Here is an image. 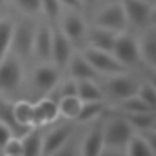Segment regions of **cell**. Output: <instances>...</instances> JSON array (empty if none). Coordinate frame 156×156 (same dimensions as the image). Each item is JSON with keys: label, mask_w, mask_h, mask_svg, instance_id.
Wrapping results in <instances>:
<instances>
[{"label": "cell", "mask_w": 156, "mask_h": 156, "mask_svg": "<svg viewBox=\"0 0 156 156\" xmlns=\"http://www.w3.org/2000/svg\"><path fill=\"white\" fill-rule=\"evenodd\" d=\"M135 132L136 130L128 123L127 119L117 113H113V116L104 123V150L107 147L115 151L123 150L124 152L128 140Z\"/></svg>", "instance_id": "6da1fadb"}, {"label": "cell", "mask_w": 156, "mask_h": 156, "mask_svg": "<svg viewBox=\"0 0 156 156\" xmlns=\"http://www.w3.org/2000/svg\"><path fill=\"white\" fill-rule=\"evenodd\" d=\"M80 54L88 60V62L93 66V68L98 73L112 76V74L124 73L127 71V67L122 65L112 55V52L99 50V49H95L88 45L87 48L80 50Z\"/></svg>", "instance_id": "7a4b0ae2"}, {"label": "cell", "mask_w": 156, "mask_h": 156, "mask_svg": "<svg viewBox=\"0 0 156 156\" xmlns=\"http://www.w3.org/2000/svg\"><path fill=\"white\" fill-rule=\"evenodd\" d=\"M112 55L126 67L135 65L138 61H140L138 39H135L132 34L124 30L117 33L112 49Z\"/></svg>", "instance_id": "3957f363"}, {"label": "cell", "mask_w": 156, "mask_h": 156, "mask_svg": "<svg viewBox=\"0 0 156 156\" xmlns=\"http://www.w3.org/2000/svg\"><path fill=\"white\" fill-rule=\"evenodd\" d=\"M128 20L121 1L105 6L95 17L94 26L102 27L113 32H123L128 26Z\"/></svg>", "instance_id": "277c9868"}, {"label": "cell", "mask_w": 156, "mask_h": 156, "mask_svg": "<svg viewBox=\"0 0 156 156\" xmlns=\"http://www.w3.org/2000/svg\"><path fill=\"white\" fill-rule=\"evenodd\" d=\"M37 27L28 21L20 22L13 27L11 46L21 57H28L33 52Z\"/></svg>", "instance_id": "5b68a950"}, {"label": "cell", "mask_w": 156, "mask_h": 156, "mask_svg": "<svg viewBox=\"0 0 156 156\" xmlns=\"http://www.w3.org/2000/svg\"><path fill=\"white\" fill-rule=\"evenodd\" d=\"M105 87L107 94L116 101H119L122 99L135 95L139 88V83L132 77L127 76L124 72L110 76V78L105 83Z\"/></svg>", "instance_id": "8992f818"}, {"label": "cell", "mask_w": 156, "mask_h": 156, "mask_svg": "<svg viewBox=\"0 0 156 156\" xmlns=\"http://www.w3.org/2000/svg\"><path fill=\"white\" fill-rule=\"evenodd\" d=\"M23 72L18 60L13 57H4L0 61V90L13 91L22 82Z\"/></svg>", "instance_id": "52a82bcc"}, {"label": "cell", "mask_w": 156, "mask_h": 156, "mask_svg": "<svg viewBox=\"0 0 156 156\" xmlns=\"http://www.w3.org/2000/svg\"><path fill=\"white\" fill-rule=\"evenodd\" d=\"M128 23L144 27L150 22L154 5L150 0H121Z\"/></svg>", "instance_id": "ba28073f"}, {"label": "cell", "mask_w": 156, "mask_h": 156, "mask_svg": "<svg viewBox=\"0 0 156 156\" xmlns=\"http://www.w3.org/2000/svg\"><path fill=\"white\" fill-rule=\"evenodd\" d=\"M52 29V45H51V60L57 68L67 66L72 52V41L65 35L60 27Z\"/></svg>", "instance_id": "9c48e42d"}, {"label": "cell", "mask_w": 156, "mask_h": 156, "mask_svg": "<svg viewBox=\"0 0 156 156\" xmlns=\"http://www.w3.org/2000/svg\"><path fill=\"white\" fill-rule=\"evenodd\" d=\"M73 127L69 124H63L50 130L45 136H43L41 155H55L61 151L68 143Z\"/></svg>", "instance_id": "30bf717a"}, {"label": "cell", "mask_w": 156, "mask_h": 156, "mask_svg": "<svg viewBox=\"0 0 156 156\" xmlns=\"http://www.w3.org/2000/svg\"><path fill=\"white\" fill-rule=\"evenodd\" d=\"M60 80V73L56 66L43 65L39 66L33 74V83L38 91L48 94L52 91Z\"/></svg>", "instance_id": "8fae6325"}, {"label": "cell", "mask_w": 156, "mask_h": 156, "mask_svg": "<svg viewBox=\"0 0 156 156\" xmlns=\"http://www.w3.org/2000/svg\"><path fill=\"white\" fill-rule=\"evenodd\" d=\"M104 123L98 122L85 134L80 145V154L84 156L101 155L104 152Z\"/></svg>", "instance_id": "7c38bea8"}, {"label": "cell", "mask_w": 156, "mask_h": 156, "mask_svg": "<svg viewBox=\"0 0 156 156\" xmlns=\"http://www.w3.org/2000/svg\"><path fill=\"white\" fill-rule=\"evenodd\" d=\"M58 116V104L51 98H43L34 105V127L51 123Z\"/></svg>", "instance_id": "4fadbf2b"}, {"label": "cell", "mask_w": 156, "mask_h": 156, "mask_svg": "<svg viewBox=\"0 0 156 156\" xmlns=\"http://www.w3.org/2000/svg\"><path fill=\"white\" fill-rule=\"evenodd\" d=\"M68 71H69V77L80 80V79H94L99 73L93 68V66L88 62V60L79 52L72 54L68 63H67Z\"/></svg>", "instance_id": "5bb4252c"}, {"label": "cell", "mask_w": 156, "mask_h": 156, "mask_svg": "<svg viewBox=\"0 0 156 156\" xmlns=\"http://www.w3.org/2000/svg\"><path fill=\"white\" fill-rule=\"evenodd\" d=\"M117 37V32L94 26L88 30V43L89 46L104 50L107 52H112L113 44Z\"/></svg>", "instance_id": "9a60e30c"}, {"label": "cell", "mask_w": 156, "mask_h": 156, "mask_svg": "<svg viewBox=\"0 0 156 156\" xmlns=\"http://www.w3.org/2000/svg\"><path fill=\"white\" fill-rule=\"evenodd\" d=\"M61 30L65 33V35L73 43L80 41L83 37L87 33L84 20L78 13H68L63 17L62 23L60 26Z\"/></svg>", "instance_id": "2e32d148"}, {"label": "cell", "mask_w": 156, "mask_h": 156, "mask_svg": "<svg viewBox=\"0 0 156 156\" xmlns=\"http://www.w3.org/2000/svg\"><path fill=\"white\" fill-rule=\"evenodd\" d=\"M0 122L6 124L11 129L12 134L18 138H22L32 128V127H26V126L20 124L15 116L13 104L4 100L1 98H0Z\"/></svg>", "instance_id": "e0dca14e"}, {"label": "cell", "mask_w": 156, "mask_h": 156, "mask_svg": "<svg viewBox=\"0 0 156 156\" xmlns=\"http://www.w3.org/2000/svg\"><path fill=\"white\" fill-rule=\"evenodd\" d=\"M138 44L140 60L151 69H156V32L150 30L145 33L138 40Z\"/></svg>", "instance_id": "ac0fdd59"}, {"label": "cell", "mask_w": 156, "mask_h": 156, "mask_svg": "<svg viewBox=\"0 0 156 156\" xmlns=\"http://www.w3.org/2000/svg\"><path fill=\"white\" fill-rule=\"evenodd\" d=\"M51 45H52V29L48 26H40L37 28L33 51L41 60H51Z\"/></svg>", "instance_id": "d6986e66"}, {"label": "cell", "mask_w": 156, "mask_h": 156, "mask_svg": "<svg viewBox=\"0 0 156 156\" xmlns=\"http://www.w3.org/2000/svg\"><path fill=\"white\" fill-rule=\"evenodd\" d=\"M115 113L122 116L128 123L136 130H144L152 127L156 119V111H146V112H123L118 110H113Z\"/></svg>", "instance_id": "ffe728a7"}, {"label": "cell", "mask_w": 156, "mask_h": 156, "mask_svg": "<svg viewBox=\"0 0 156 156\" xmlns=\"http://www.w3.org/2000/svg\"><path fill=\"white\" fill-rule=\"evenodd\" d=\"M21 141L23 145V155H27V156L41 155L43 134H41L39 127H32L21 138Z\"/></svg>", "instance_id": "44dd1931"}, {"label": "cell", "mask_w": 156, "mask_h": 156, "mask_svg": "<svg viewBox=\"0 0 156 156\" xmlns=\"http://www.w3.org/2000/svg\"><path fill=\"white\" fill-rule=\"evenodd\" d=\"M78 83V98L82 102L95 101V100H106L105 91L94 82V79H80Z\"/></svg>", "instance_id": "7402d4cb"}, {"label": "cell", "mask_w": 156, "mask_h": 156, "mask_svg": "<svg viewBox=\"0 0 156 156\" xmlns=\"http://www.w3.org/2000/svg\"><path fill=\"white\" fill-rule=\"evenodd\" d=\"M106 108H107L106 100H95V101L82 102L79 115L77 116V118L74 121L79 122V123L90 122V121L100 117Z\"/></svg>", "instance_id": "603a6c76"}, {"label": "cell", "mask_w": 156, "mask_h": 156, "mask_svg": "<svg viewBox=\"0 0 156 156\" xmlns=\"http://www.w3.org/2000/svg\"><path fill=\"white\" fill-rule=\"evenodd\" d=\"M124 154H127L129 156H151V155H154L147 140L139 132H135L130 136V139L128 140V143L124 147Z\"/></svg>", "instance_id": "cb8c5ba5"}, {"label": "cell", "mask_w": 156, "mask_h": 156, "mask_svg": "<svg viewBox=\"0 0 156 156\" xmlns=\"http://www.w3.org/2000/svg\"><path fill=\"white\" fill-rule=\"evenodd\" d=\"M58 112L67 119H76L79 115L82 101L78 96H63L57 100Z\"/></svg>", "instance_id": "d4e9b609"}, {"label": "cell", "mask_w": 156, "mask_h": 156, "mask_svg": "<svg viewBox=\"0 0 156 156\" xmlns=\"http://www.w3.org/2000/svg\"><path fill=\"white\" fill-rule=\"evenodd\" d=\"M16 119L20 124L26 127H34V105L29 101L21 100L13 104Z\"/></svg>", "instance_id": "484cf974"}, {"label": "cell", "mask_w": 156, "mask_h": 156, "mask_svg": "<svg viewBox=\"0 0 156 156\" xmlns=\"http://www.w3.org/2000/svg\"><path fill=\"white\" fill-rule=\"evenodd\" d=\"M15 24L7 18H0V61L6 57L11 48Z\"/></svg>", "instance_id": "4316f807"}, {"label": "cell", "mask_w": 156, "mask_h": 156, "mask_svg": "<svg viewBox=\"0 0 156 156\" xmlns=\"http://www.w3.org/2000/svg\"><path fill=\"white\" fill-rule=\"evenodd\" d=\"M113 110L123 111V112H146V111H152L150 107L135 94L129 98L122 99L119 101H116V106Z\"/></svg>", "instance_id": "83f0119b"}, {"label": "cell", "mask_w": 156, "mask_h": 156, "mask_svg": "<svg viewBox=\"0 0 156 156\" xmlns=\"http://www.w3.org/2000/svg\"><path fill=\"white\" fill-rule=\"evenodd\" d=\"M136 95L150 107V110L156 111V89L147 80L144 83H139Z\"/></svg>", "instance_id": "f1b7e54d"}, {"label": "cell", "mask_w": 156, "mask_h": 156, "mask_svg": "<svg viewBox=\"0 0 156 156\" xmlns=\"http://www.w3.org/2000/svg\"><path fill=\"white\" fill-rule=\"evenodd\" d=\"M40 1H41V11L46 15V17L50 21H56L61 11L60 0H40Z\"/></svg>", "instance_id": "f546056e"}, {"label": "cell", "mask_w": 156, "mask_h": 156, "mask_svg": "<svg viewBox=\"0 0 156 156\" xmlns=\"http://www.w3.org/2000/svg\"><path fill=\"white\" fill-rule=\"evenodd\" d=\"M16 6L27 15H37L41 11L40 0H15Z\"/></svg>", "instance_id": "4dcf8cb0"}, {"label": "cell", "mask_w": 156, "mask_h": 156, "mask_svg": "<svg viewBox=\"0 0 156 156\" xmlns=\"http://www.w3.org/2000/svg\"><path fill=\"white\" fill-rule=\"evenodd\" d=\"M5 155H11V156H20L23 155V145L21 141V138L18 136H11L7 143L4 145L1 149Z\"/></svg>", "instance_id": "1f68e13d"}, {"label": "cell", "mask_w": 156, "mask_h": 156, "mask_svg": "<svg viewBox=\"0 0 156 156\" xmlns=\"http://www.w3.org/2000/svg\"><path fill=\"white\" fill-rule=\"evenodd\" d=\"M60 98L63 96H78V83L76 79L71 78L67 79L61 87H60Z\"/></svg>", "instance_id": "d6a6232c"}, {"label": "cell", "mask_w": 156, "mask_h": 156, "mask_svg": "<svg viewBox=\"0 0 156 156\" xmlns=\"http://www.w3.org/2000/svg\"><path fill=\"white\" fill-rule=\"evenodd\" d=\"M139 133L144 135V138L147 140V143H149V145L152 150V154L156 155V129L149 128V129L139 130Z\"/></svg>", "instance_id": "836d02e7"}, {"label": "cell", "mask_w": 156, "mask_h": 156, "mask_svg": "<svg viewBox=\"0 0 156 156\" xmlns=\"http://www.w3.org/2000/svg\"><path fill=\"white\" fill-rule=\"evenodd\" d=\"M11 136H15L11 132V129L4 124L2 122H0V150L4 147V145L7 143V140L11 138Z\"/></svg>", "instance_id": "e575fe53"}, {"label": "cell", "mask_w": 156, "mask_h": 156, "mask_svg": "<svg viewBox=\"0 0 156 156\" xmlns=\"http://www.w3.org/2000/svg\"><path fill=\"white\" fill-rule=\"evenodd\" d=\"M60 2L66 5L67 7H69L72 10H76V11H80L84 7L82 0H60Z\"/></svg>", "instance_id": "d590c367"}, {"label": "cell", "mask_w": 156, "mask_h": 156, "mask_svg": "<svg viewBox=\"0 0 156 156\" xmlns=\"http://www.w3.org/2000/svg\"><path fill=\"white\" fill-rule=\"evenodd\" d=\"M147 82L156 89V69H152V71H151V73L149 74V79H147Z\"/></svg>", "instance_id": "8d00e7d4"}, {"label": "cell", "mask_w": 156, "mask_h": 156, "mask_svg": "<svg viewBox=\"0 0 156 156\" xmlns=\"http://www.w3.org/2000/svg\"><path fill=\"white\" fill-rule=\"evenodd\" d=\"M150 22H152V23L156 24V6H154V9H152L151 17H150Z\"/></svg>", "instance_id": "74e56055"}, {"label": "cell", "mask_w": 156, "mask_h": 156, "mask_svg": "<svg viewBox=\"0 0 156 156\" xmlns=\"http://www.w3.org/2000/svg\"><path fill=\"white\" fill-rule=\"evenodd\" d=\"M83 1V5H93L95 4L98 0H82Z\"/></svg>", "instance_id": "f35d334b"}, {"label": "cell", "mask_w": 156, "mask_h": 156, "mask_svg": "<svg viewBox=\"0 0 156 156\" xmlns=\"http://www.w3.org/2000/svg\"><path fill=\"white\" fill-rule=\"evenodd\" d=\"M151 128H154V129H156V119H155V122H154V124H152V127Z\"/></svg>", "instance_id": "ab89813d"}, {"label": "cell", "mask_w": 156, "mask_h": 156, "mask_svg": "<svg viewBox=\"0 0 156 156\" xmlns=\"http://www.w3.org/2000/svg\"><path fill=\"white\" fill-rule=\"evenodd\" d=\"M5 1H6V0H0V6H1V5H2Z\"/></svg>", "instance_id": "60d3db41"}, {"label": "cell", "mask_w": 156, "mask_h": 156, "mask_svg": "<svg viewBox=\"0 0 156 156\" xmlns=\"http://www.w3.org/2000/svg\"><path fill=\"white\" fill-rule=\"evenodd\" d=\"M154 6H156V0H155V1H154Z\"/></svg>", "instance_id": "b9f144b4"}]
</instances>
